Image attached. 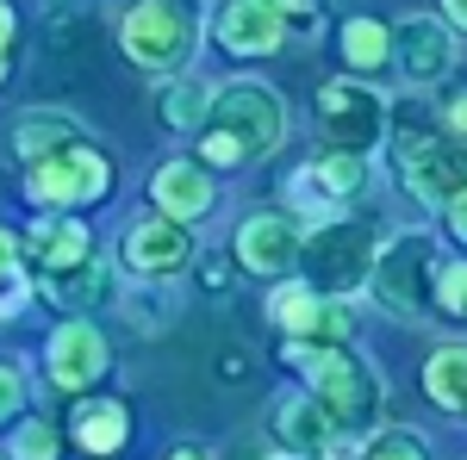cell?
I'll list each match as a JSON object with an SVG mask.
<instances>
[{"mask_svg": "<svg viewBox=\"0 0 467 460\" xmlns=\"http://www.w3.org/2000/svg\"><path fill=\"white\" fill-rule=\"evenodd\" d=\"M125 268L144 274V281H175L181 268H193V237H187V224L156 218V212H150L144 224H131V230H125Z\"/></svg>", "mask_w": 467, "mask_h": 460, "instance_id": "cell-15", "label": "cell"}, {"mask_svg": "<svg viewBox=\"0 0 467 460\" xmlns=\"http://www.w3.org/2000/svg\"><path fill=\"white\" fill-rule=\"evenodd\" d=\"M442 131L455 143H467V87L462 94H449V107H442Z\"/></svg>", "mask_w": 467, "mask_h": 460, "instance_id": "cell-33", "label": "cell"}, {"mask_svg": "<svg viewBox=\"0 0 467 460\" xmlns=\"http://www.w3.org/2000/svg\"><path fill=\"white\" fill-rule=\"evenodd\" d=\"M75 448L81 455H119L125 442H131V411L119 404V398H88V404H75Z\"/></svg>", "mask_w": 467, "mask_h": 460, "instance_id": "cell-19", "label": "cell"}, {"mask_svg": "<svg viewBox=\"0 0 467 460\" xmlns=\"http://www.w3.org/2000/svg\"><path fill=\"white\" fill-rule=\"evenodd\" d=\"M244 162H250V156L224 138L218 125H200V169H244Z\"/></svg>", "mask_w": 467, "mask_h": 460, "instance_id": "cell-29", "label": "cell"}, {"mask_svg": "<svg viewBox=\"0 0 467 460\" xmlns=\"http://www.w3.org/2000/svg\"><path fill=\"white\" fill-rule=\"evenodd\" d=\"M150 206L156 218H175V224H193V218H206L218 206V187H213V169H200V162H162L156 175H150Z\"/></svg>", "mask_w": 467, "mask_h": 460, "instance_id": "cell-16", "label": "cell"}, {"mask_svg": "<svg viewBox=\"0 0 467 460\" xmlns=\"http://www.w3.org/2000/svg\"><path fill=\"white\" fill-rule=\"evenodd\" d=\"M287 361L306 373V392L324 404V417L337 424V435H368L380 429V411H387V386L374 373V361H361L349 342L343 349H306V342H287Z\"/></svg>", "mask_w": 467, "mask_h": 460, "instance_id": "cell-1", "label": "cell"}, {"mask_svg": "<svg viewBox=\"0 0 467 460\" xmlns=\"http://www.w3.org/2000/svg\"><path fill=\"white\" fill-rule=\"evenodd\" d=\"M287 13L275 0H224L213 19V37L231 50V56H275L287 44Z\"/></svg>", "mask_w": 467, "mask_h": 460, "instance_id": "cell-14", "label": "cell"}, {"mask_svg": "<svg viewBox=\"0 0 467 460\" xmlns=\"http://www.w3.org/2000/svg\"><path fill=\"white\" fill-rule=\"evenodd\" d=\"M107 187H112V162L88 138L57 143V149L26 162V199L37 212H88V206L107 199Z\"/></svg>", "mask_w": 467, "mask_h": 460, "instance_id": "cell-5", "label": "cell"}, {"mask_svg": "<svg viewBox=\"0 0 467 460\" xmlns=\"http://www.w3.org/2000/svg\"><path fill=\"white\" fill-rule=\"evenodd\" d=\"M26 261H32L37 274H63V268H81L88 255H94V237H88V224L75 212H44L26 230Z\"/></svg>", "mask_w": 467, "mask_h": 460, "instance_id": "cell-17", "label": "cell"}, {"mask_svg": "<svg viewBox=\"0 0 467 460\" xmlns=\"http://www.w3.org/2000/svg\"><path fill=\"white\" fill-rule=\"evenodd\" d=\"M156 118L169 125V131H200L206 118H213V81H200V75H169L162 87H156Z\"/></svg>", "mask_w": 467, "mask_h": 460, "instance_id": "cell-21", "label": "cell"}, {"mask_svg": "<svg viewBox=\"0 0 467 460\" xmlns=\"http://www.w3.org/2000/svg\"><path fill=\"white\" fill-rule=\"evenodd\" d=\"M19 411H26V373L0 361V424H13Z\"/></svg>", "mask_w": 467, "mask_h": 460, "instance_id": "cell-30", "label": "cell"}, {"mask_svg": "<svg viewBox=\"0 0 467 460\" xmlns=\"http://www.w3.org/2000/svg\"><path fill=\"white\" fill-rule=\"evenodd\" d=\"M13 44H19V19H13V6L0 0V81L13 69Z\"/></svg>", "mask_w": 467, "mask_h": 460, "instance_id": "cell-32", "label": "cell"}, {"mask_svg": "<svg viewBox=\"0 0 467 460\" xmlns=\"http://www.w3.org/2000/svg\"><path fill=\"white\" fill-rule=\"evenodd\" d=\"M436 237L431 230H399L374 249V268H368V292L387 318L418 323L436 305Z\"/></svg>", "mask_w": 467, "mask_h": 460, "instance_id": "cell-3", "label": "cell"}, {"mask_svg": "<svg viewBox=\"0 0 467 460\" xmlns=\"http://www.w3.org/2000/svg\"><path fill=\"white\" fill-rule=\"evenodd\" d=\"M442 19H449V26H462V32H467V0H442Z\"/></svg>", "mask_w": 467, "mask_h": 460, "instance_id": "cell-34", "label": "cell"}, {"mask_svg": "<svg viewBox=\"0 0 467 460\" xmlns=\"http://www.w3.org/2000/svg\"><path fill=\"white\" fill-rule=\"evenodd\" d=\"M169 460H206V455H200V448H175Z\"/></svg>", "mask_w": 467, "mask_h": 460, "instance_id": "cell-35", "label": "cell"}, {"mask_svg": "<svg viewBox=\"0 0 467 460\" xmlns=\"http://www.w3.org/2000/svg\"><path fill=\"white\" fill-rule=\"evenodd\" d=\"M462 417H467V411H462Z\"/></svg>", "mask_w": 467, "mask_h": 460, "instance_id": "cell-38", "label": "cell"}, {"mask_svg": "<svg viewBox=\"0 0 467 460\" xmlns=\"http://www.w3.org/2000/svg\"><path fill=\"white\" fill-rule=\"evenodd\" d=\"M436 212H442V230H449V237L467 249V187H455V193H449Z\"/></svg>", "mask_w": 467, "mask_h": 460, "instance_id": "cell-31", "label": "cell"}, {"mask_svg": "<svg viewBox=\"0 0 467 460\" xmlns=\"http://www.w3.org/2000/svg\"><path fill=\"white\" fill-rule=\"evenodd\" d=\"M275 435L287 442L293 455H306L312 448V460L337 442V424L324 417V404L312 398V392H293V398H281V411H275Z\"/></svg>", "mask_w": 467, "mask_h": 460, "instance_id": "cell-20", "label": "cell"}, {"mask_svg": "<svg viewBox=\"0 0 467 460\" xmlns=\"http://www.w3.org/2000/svg\"><path fill=\"white\" fill-rule=\"evenodd\" d=\"M75 138H88L81 125H75L69 112H26L19 125H13V143H19V156L32 162V156H44V149H57V143H75Z\"/></svg>", "mask_w": 467, "mask_h": 460, "instance_id": "cell-24", "label": "cell"}, {"mask_svg": "<svg viewBox=\"0 0 467 460\" xmlns=\"http://www.w3.org/2000/svg\"><path fill=\"white\" fill-rule=\"evenodd\" d=\"M393 63L405 75V87H436L455 69V26L431 19V13H411L393 26Z\"/></svg>", "mask_w": 467, "mask_h": 460, "instance_id": "cell-13", "label": "cell"}, {"mask_svg": "<svg viewBox=\"0 0 467 460\" xmlns=\"http://www.w3.org/2000/svg\"><path fill=\"white\" fill-rule=\"evenodd\" d=\"M44 299L81 318V312H94V305H119V274H112V261H100V255H88L81 268H63V274H44Z\"/></svg>", "mask_w": 467, "mask_h": 460, "instance_id": "cell-18", "label": "cell"}, {"mask_svg": "<svg viewBox=\"0 0 467 460\" xmlns=\"http://www.w3.org/2000/svg\"><path fill=\"white\" fill-rule=\"evenodd\" d=\"M368 156L361 149H318L299 175H293V199H299V224L312 218V224H324V218H337L349 199H356L361 187H368Z\"/></svg>", "mask_w": 467, "mask_h": 460, "instance_id": "cell-10", "label": "cell"}, {"mask_svg": "<svg viewBox=\"0 0 467 460\" xmlns=\"http://www.w3.org/2000/svg\"><path fill=\"white\" fill-rule=\"evenodd\" d=\"M32 305V281H26V249L0 230V318H19Z\"/></svg>", "mask_w": 467, "mask_h": 460, "instance_id": "cell-25", "label": "cell"}, {"mask_svg": "<svg viewBox=\"0 0 467 460\" xmlns=\"http://www.w3.org/2000/svg\"><path fill=\"white\" fill-rule=\"evenodd\" d=\"M387 94L368 87L361 75H337L318 87V131H324V149H380L387 138Z\"/></svg>", "mask_w": 467, "mask_h": 460, "instance_id": "cell-8", "label": "cell"}, {"mask_svg": "<svg viewBox=\"0 0 467 460\" xmlns=\"http://www.w3.org/2000/svg\"><path fill=\"white\" fill-rule=\"evenodd\" d=\"M268 318L281 323L287 342H306V349H343L349 330H356V312L349 299H330V292H312L306 281H281L275 299H268Z\"/></svg>", "mask_w": 467, "mask_h": 460, "instance_id": "cell-9", "label": "cell"}, {"mask_svg": "<svg viewBox=\"0 0 467 460\" xmlns=\"http://www.w3.org/2000/svg\"><path fill=\"white\" fill-rule=\"evenodd\" d=\"M268 460H312V455H293V448H281V455H268Z\"/></svg>", "mask_w": 467, "mask_h": 460, "instance_id": "cell-36", "label": "cell"}, {"mask_svg": "<svg viewBox=\"0 0 467 460\" xmlns=\"http://www.w3.org/2000/svg\"><path fill=\"white\" fill-rule=\"evenodd\" d=\"M337 44H343V63H349V75H374V69H387V63H393V32H387L380 19H368V13L343 19Z\"/></svg>", "mask_w": 467, "mask_h": 460, "instance_id": "cell-23", "label": "cell"}, {"mask_svg": "<svg viewBox=\"0 0 467 460\" xmlns=\"http://www.w3.org/2000/svg\"><path fill=\"white\" fill-rule=\"evenodd\" d=\"M436 312H442V318H462V323H467V261H449V268H436Z\"/></svg>", "mask_w": 467, "mask_h": 460, "instance_id": "cell-28", "label": "cell"}, {"mask_svg": "<svg viewBox=\"0 0 467 460\" xmlns=\"http://www.w3.org/2000/svg\"><path fill=\"white\" fill-rule=\"evenodd\" d=\"M299 249H306V224L293 212H250L237 224L231 255L255 281H287V274H299Z\"/></svg>", "mask_w": 467, "mask_h": 460, "instance_id": "cell-11", "label": "cell"}, {"mask_svg": "<svg viewBox=\"0 0 467 460\" xmlns=\"http://www.w3.org/2000/svg\"><path fill=\"white\" fill-rule=\"evenodd\" d=\"M13 460H63V435L44 424V417H26V424H13Z\"/></svg>", "mask_w": 467, "mask_h": 460, "instance_id": "cell-26", "label": "cell"}, {"mask_svg": "<svg viewBox=\"0 0 467 460\" xmlns=\"http://www.w3.org/2000/svg\"><path fill=\"white\" fill-rule=\"evenodd\" d=\"M112 354H107V336L94 330L88 318H69L50 330V342H44V373H50V386L81 398V392H94L107 380Z\"/></svg>", "mask_w": 467, "mask_h": 460, "instance_id": "cell-12", "label": "cell"}, {"mask_svg": "<svg viewBox=\"0 0 467 460\" xmlns=\"http://www.w3.org/2000/svg\"><path fill=\"white\" fill-rule=\"evenodd\" d=\"M424 392H431L436 411H449V417H462L467 411V342H436L431 361H424Z\"/></svg>", "mask_w": 467, "mask_h": 460, "instance_id": "cell-22", "label": "cell"}, {"mask_svg": "<svg viewBox=\"0 0 467 460\" xmlns=\"http://www.w3.org/2000/svg\"><path fill=\"white\" fill-rule=\"evenodd\" d=\"M206 19L193 0H125L119 6V50L150 75H181L200 50Z\"/></svg>", "mask_w": 467, "mask_h": 460, "instance_id": "cell-2", "label": "cell"}, {"mask_svg": "<svg viewBox=\"0 0 467 460\" xmlns=\"http://www.w3.org/2000/svg\"><path fill=\"white\" fill-rule=\"evenodd\" d=\"M206 125H218L244 156H275L287 143V100L268 81L237 75V81H218L213 87V118Z\"/></svg>", "mask_w": 467, "mask_h": 460, "instance_id": "cell-7", "label": "cell"}, {"mask_svg": "<svg viewBox=\"0 0 467 460\" xmlns=\"http://www.w3.org/2000/svg\"><path fill=\"white\" fill-rule=\"evenodd\" d=\"M299 268H306V286L312 292H330V299L356 292L368 281V268H374V224H361L349 212L312 224L306 230V249H299Z\"/></svg>", "mask_w": 467, "mask_h": 460, "instance_id": "cell-6", "label": "cell"}, {"mask_svg": "<svg viewBox=\"0 0 467 460\" xmlns=\"http://www.w3.org/2000/svg\"><path fill=\"white\" fill-rule=\"evenodd\" d=\"M361 460H431V442L418 429H380Z\"/></svg>", "mask_w": 467, "mask_h": 460, "instance_id": "cell-27", "label": "cell"}, {"mask_svg": "<svg viewBox=\"0 0 467 460\" xmlns=\"http://www.w3.org/2000/svg\"><path fill=\"white\" fill-rule=\"evenodd\" d=\"M0 460H6V455H0Z\"/></svg>", "mask_w": 467, "mask_h": 460, "instance_id": "cell-39", "label": "cell"}, {"mask_svg": "<svg viewBox=\"0 0 467 460\" xmlns=\"http://www.w3.org/2000/svg\"><path fill=\"white\" fill-rule=\"evenodd\" d=\"M275 6H281V0H275Z\"/></svg>", "mask_w": 467, "mask_h": 460, "instance_id": "cell-37", "label": "cell"}, {"mask_svg": "<svg viewBox=\"0 0 467 460\" xmlns=\"http://www.w3.org/2000/svg\"><path fill=\"white\" fill-rule=\"evenodd\" d=\"M387 138H393V169L405 180V193L411 199H424V206H442L455 187H467V143H455L442 125L431 118H399L387 125Z\"/></svg>", "mask_w": 467, "mask_h": 460, "instance_id": "cell-4", "label": "cell"}]
</instances>
